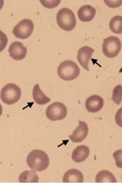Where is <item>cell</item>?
Wrapping results in <instances>:
<instances>
[{
    "label": "cell",
    "instance_id": "cell-1",
    "mask_svg": "<svg viewBox=\"0 0 122 183\" xmlns=\"http://www.w3.org/2000/svg\"><path fill=\"white\" fill-rule=\"evenodd\" d=\"M28 165L33 170L41 171L48 167L49 159L47 154L40 149H34L31 151L27 158Z\"/></svg>",
    "mask_w": 122,
    "mask_h": 183
},
{
    "label": "cell",
    "instance_id": "cell-2",
    "mask_svg": "<svg viewBox=\"0 0 122 183\" xmlns=\"http://www.w3.org/2000/svg\"><path fill=\"white\" fill-rule=\"evenodd\" d=\"M56 19L59 27L66 31L72 30L76 25L77 21L74 13L68 8L60 9L57 14Z\"/></svg>",
    "mask_w": 122,
    "mask_h": 183
},
{
    "label": "cell",
    "instance_id": "cell-3",
    "mask_svg": "<svg viewBox=\"0 0 122 183\" xmlns=\"http://www.w3.org/2000/svg\"><path fill=\"white\" fill-rule=\"evenodd\" d=\"M58 74L62 79L70 81L77 78L80 73V69L75 62L70 60L64 61L59 66Z\"/></svg>",
    "mask_w": 122,
    "mask_h": 183
},
{
    "label": "cell",
    "instance_id": "cell-4",
    "mask_svg": "<svg viewBox=\"0 0 122 183\" xmlns=\"http://www.w3.org/2000/svg\"><path fill=\"white\" fill-rule=\"evenodd\" d=\"M21 95L20 88L14 83H9L2 88L0 98L4 103L11 105L17 102L20 99Z\"/></svg>",
    "mask_w": 122,
    "mask_h": 183
},
{
    "label": "cell",
    "instance_id": "cell-5",
    "mask_svg": "<svg viewBox=\"0 0 122 183\" xmlns=\"http://www.w3.org/2000/svg\"><path fill=\"white\" fill-rule=\"evenodd\" d=\"M121 48V41L118 37L111 36L103 39L102 51L106 57H115L118 55Z\"/></svg>",
    "mask_w": 122,
    "mask_h": 183
},
{
    "label": "cell",
    "instance_id": "cell-6",
    "mask_svg": "<svg viewBox=\"0 0 122 183\" xmlns=\"http://www.w3.org/2000/svg\"><path fill=\"white\" fill-rule=\"evenodd\" d=\"M67 113V109L65 105L62 102H56L47 107L45 114L49 120L55 121L64 119Z\"/></svg>",
    "mask_w": 122,
    "mask_h": 183
},
{
    "label": "cell",
    "instance_id": "cell-7",
    "mask_svg": "<svg viewBox=\"0 0 122 183\" xmlns=\"http://www.w3.org/2000/svg\"><path fill=\"white\" fill-rule=\"evenodd\" d=\"M34 28V24L30 19H25L21 20L13 28L12 33L16 37L22 39L29 37Z\"/></svg>",
    "mask_w": 122,
    "mask_h": 183
},
{
    "label": "cell",
    "instance_id": "cell-8",
    "mask_svg": "<svg viewBox=\"0 0 122 183\" xmlns=\"http://www.w3.org/2000/svg\"><path fill=\"white\" fill-rule=\"evenodd\" d=\"M8 51L10 56L15 60H20L24 59L27 52V49L23 43L15 41L10 45Z\"/></svg>",
    "mask_w": 122,
    "mask_h": 183
},
{
    "label": "cell",
    "instance_id": "cell-9",
    "mask_svg": "<svg viewBox=\"0 0 122 183\" xmlns=\"http://www.w3.org/2000/svg\"><path fill=\"white\" fill-rule=\"evenodd\" d=\"M94 49L88 46H84L79 48L77 54V60L81 66L89 71L88 64Z\"/></svg>",
    "mask_w": 122,
    "mask_h": 183
},
{
    "label": "cell",
    "instance_id": "cell-10",
    "mask_svg": "<svg viewBox=\"0 0 122 183\" xmlns=\"http://www.w3.org/2000/svg\"><path fill=\"white\" fill-rule=\"evenodd\" d=\"M79 125L73 131L72 134L69 136L71 141L75 143L83 141L87 136L88 132L87 124L84 121L78 120Z\"/></svg>",
    "mask_w": 122,
    "mask_h": 183
},
{
    "label": "cell",
    "instance_id": "cell-11",
    "mask_svg": "<svg viewBox=\"0 0 122 183\" xmlns=\"http://www.w3.org/2000/svg\"><path fill=\"white\" fill-rule=\"evenodd\" d=\"M104 104L103 99L100 96L94 95L88 98L85 102V107L87 111L95 113L100 111Z\"/></svg>",
    "mask_w": 122,
    "mask_h": 183
},
{
    "label": "cell",
    "instance_id": "cell-12",
    "mask_svg": "<svg viewBox=\"0 0 122 183\" xmlns=\"http://www.w3.org/2000/svg\"><path fill=\"white\" fill-rule=\"evenodd\" d=\"M96 13L95 8L90 5H85L81 7L77 11L79 20L84 22H89L94 18Z\"/></svg>",
    "mask_w": 122,
    "mask_h": 183
},
{
    "label": "cell",
    "instance_id": "cell-13",
    "mask_svg": "<svg viewBox=\"0 0 122 183\" xmlns=\"http://www.w3.org/2000/svg\"><path fill=\"white\" fill-rule=\"evenodd\" d=\"M90 149L88 147L85 145L77 146L73 151L72 159L77 163L84 161L88 156Z\"/></svg>",
    "mask_w": 122,
    "mask_h": 183
},
{
    "label": "cell",
    "instance_id": "cell-14",
    "mask_svg": "<svg viewBox=\"0 0 122 183\" xmlns=\"http://www.w3.org/2000/svg\"><path fill=\"white\" fill-rule=\"evenodd\" d=\"M84 176L81 171L76 169L67 170L64 174L63 182L65 183L83 182Z\"/></svg>",
    "mask_w": 122,
    "mask_h": 183
},
{
    "label": "cell",
    "instance_id": "cell-15",
    "mask_svg": "<svg viewBox=\"0 0 122 183\" xmlns=\"http://www.w3.org/2000/svg\"><path fill=\"white\" fill-rule=\"evenodd\" d=\"M32 96L34 100L39 105L46 104L51 101L50 99L46 96L40 88L38 84H36L34 86Z\"/></svg>",
    "mask_w": 122,
    "mask_h": 183
},
{
    "label": "cell",
    "instance_id": "cell-16",
    "mask_svg": "<svg viewBox=\"0 0 122 183\" xmlns=\"http://www.w3.org/2000/svg\"><path fill=\"white\" fill-rule=\"evenodd\" d=\"M117 181L113 174L107 170L100 171L95 177V182L97 183H116Z\"/></svg>",
    "mask_w": 122,
    "mask_h": 183
},
{
    "label": "cell",
    "instance_id": "cell-17",
    "mask_svg": "<svg viewBox=\"0 0 122 183\" xmlns=\"http://www.w3.org/2000/svg\"><path fill=\"white\" fill-rule=\"evenodd\" d=\"M19 181L20 182H38L39 178L34 171L27 170L20 174Z\"/></svg>",
    "mask_w": 122,
    "mask_h": 183
},
{
    "label": "cell",
    "instance_id": "cell-18",
    "mask_svg": "<svg viewBox=\"0 0 122 183\" xmlns=\"http://www.w3.org/2000/svg\"><path fill=\"white\" fill-rule=\"evenodd\" d=\"M121 16L116 15L113 17L109 23V28L113 33L117 34H121Z\"/></svg>",
    "mask_w": 122,
    "mask_h": 183
},
{
    "label": "cell",
    "instance_id": "cell-19",
    "mask_svg": "<svg viewBox=\"0 0 122 183\" xmlns=\"http://www.w3.org/2000/svg\"><path fill=\"white\" fill-rule=\"evenodd\" d=\"M122 86L119 85L114 88L112 96V99L116 104L119 105L121 101Z\"/></svg>",
    "mask_w": 122,
    "mask_h": 183
},
{
    "label": "cell",
    "instance_id": "cell-20",
    "mask_svg": "<svg viewBox=\"0 0 122 183\" xmlns=\"http://www.w3.org/2000/svg\"><path fill=\"white\" fill-rule=\"evenodd\" d=\"M40 1L44 7L49 9H52L56 7L61 2V0H40Z\"/></svg>",
    "mask_w": 122,
    "mask_h": 183
},
{
    "label": "cell",
    "instance_id": "cell-21",
    "mask_svg": "<svg viewBox=\"0 0 122 183\" xmlns=\"http://www.w3.org/2000/svg\"><path fill=\"white\" fill-rule=\"evenodd\" d=\"M8 39L6 34L0 30V52L6 47Z\"/></svg>",
    "mask_w": 122,
    "mask_h": 183
},
{
    "label": "cell",
    "instance_id": "cell-22",
    "mask_svg": "<svg viewBox=\"0 0 122 183\" xmlns=\"http://www.w3.org/2000/svg\"><path fill=\"white\" fill-rule=\"evenodd\" d=\"M121 149L116 151L113 154V156L115 160L116 164L118 167L121 168Z\"/></svg>",
    "mask_w": 122,
    "mask_h": 183
},
{
    "label": "cell",
    "instance_id": "cell-23",
    "mask_svg": "<svg viewBox=\"0 0 122 183\" xmlns=\"http://www.w3.org/2000/svg\"><path fill=\"white\" fill-rule=\"evenodd\" d=\"M104 1L107 6L111 8L118 7L121 5V0H104Z\"/></svg>",
    "mask_w": 122,
    "mask_h": 183
},
{
    "label": "cell",
    "instance_id": "cell-24",
    "mask_svg": "<svg viewBox=\"0 0 122 183\" xmlns=\"http://www.w3.org/2000/svg\"><path fill=\"white\" fill-rule=\"evenodd\" d=\"M4 4V1L3 0H0V10L3 7Z\"/></svg>",
    "mask_w": 122,
    "mask_h": 183
},
{
    "label": "cell",
    "instance_id": "cell-25",
    "mask_svg": "<svg viewBox=\"0 0 122 183\" xmlns=\"http://www.w3.org/2000/svg\"><path fill=\"white\" fill-rule=\"evenodd\" d=\"M2 112V108L1 104L0 103V117L1 115Z\"/></svg>",
    "mask_w": 122,
    "mask_h": 183
}]
</instances>
